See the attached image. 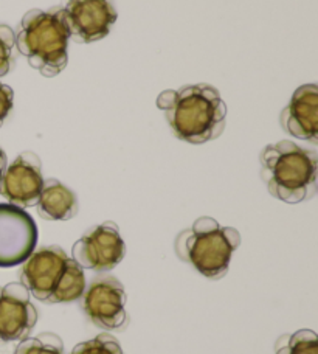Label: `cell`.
<instances>
[{"label": "cell", "mask_w": 318, "mask_h": 354, "mask_svg": "<svg viewBox=\"0 0 318 354\" xmlns=\"http://www.w3.org/2000/svg\"><path fill=\"white\" fill-rule=\"evenodd\" d=\"M37 324V309L22 283L0 286V344L27 339Z\"/></svg>", "instance_id": "11"}, {"label": "cell", "mask_w": 318, "mask_h": 354, "mask_svg": "<svg viewBox=\"0 0 318 354\" xmlns=\"http://www.w3.org/2000/svg\"><path fill=\"white\" fill-rule=\"evenodd\" d=\"M21 283L37 300L50 305L80 300L86 290L84 270L59 245L33 252L24 261Z\"/></svg>", "instance_id": "3"}, {"label": "cell", "mask_w": 318, "mask_h": 354, "mask_svg": "<svg viewBox=\"0 0 318 354\" xmlns=\"http://www.w3.org/2000/svg\"><path fill=\"white\" fill-rule=\"evenodd\" d=\"M6 168V154L3 153V149L0 148V176H2V173L5 171Z\"/></svg>", "instance_id": "19"}, {"label": "cell", "mask_w": 318, "mask_h": 354, "mask_svg": "<svg viewBox=\"0 0 318 354\" xmlns=\"http://www.w3.org/2000/svg\"><path fill=\"white\" fill-rule=\"evenodd\" d=\"M275 354H318V336L306 328L284 334L277 340Z\"/></svg>", "instance_id": "14"}, {"label": "cell", "mask_w": 318, "mask_h": 354, "mask_svg": "<svg viewBox=\"0 0 318 354\" xmlns=\"http://www.w3.org/2000/svg\"><path fill=\"white\" fill-rule=\"evenodd\" d=\"M12 104H15V92L10 86L0 83V128L11 113Z\"/></svg>", "instance_id": "18"}, {"label": "cell", "mask_w": 318, "mask_h": 354, "mask_svg": "<svg viewBox=\"0 0 318 354\" xmlns=\"http://www.w3.org/2000/svg\"><path fill=\"white\" fill-rule=\"evenodd\" d=\"M70 354H124L122 345L111 334H98L95 339L81 342Z\"/></svg>", "instance_id": "16"}, {"label": "cell", "mask_w": 318, "mask_h": 354, "mask_svg": "<svg viewBox=\"0 0 318 354\" xmlns=\"http://www.w3.org/2000/svg\"><path fill=\"white\" fill-rule=\"evenodd\" d=\"M283 129L289 136L318 143V87L317 84L300 86L294 92L290 103L279 117Z\"/></svg>", "instance_id": "12"}, {"label": "cell", "mask_w": 318, "mask_h": 354, "mask_svg": "<svg viewBox=\"0 0 318 354\" xmlns=\"http://www.w3.org/2000/svg\"><path fill=\"white\" fill-rule=\"evenodd\" d=\"M15 30L2 24L0 25V78L8 75L15 66Z\"/></svg>", "instance_id": "17"}, {"label": "cell", "mask_w": 318, "mask_h": 354, "mask_svg": "<svg viewBox=\"0 0 318 354\" xmlns=\"http://www.w3.org/2000/svg\"><path fill=\"white\" fill-rule=\"evenodd\" d=\"M241 245V235L233 227L202 216L176 238V254L209 280L227 275L232 257Z\"/></svg>", "instance_id": "5"}, {"label": "cell", "mask_w": 318, "mask_h": 354, "mask_svg": "<svg viewBox=\"0 0 318 354\" xmlns=\"http://www.w3.org/2000/svg\"><path fill=\"white\" fill-rule=\"evenodd\" d=\"M37 213L46 221H68L78 214V199L72 189L58 179L44 180Z\"/></svg>", "instance_id": "13"}, {"label": "cell", "mask_w": 318, "mask_h": 354, "mask_svg": "<svg viewBox=\"0 0 318 354\" xmlns=\"http://www.w3.org/2000/svg\"><path fill=\"white\" fill-rule=\"evenodd\" d=\"M16 47L42 77L53 78L68 62V31L62 8L31 10L15 31Z\"/></svg>", "instance_id": "4"}, {"label": "cell", "mask_w": 318, "mask_h": 354, "mask_svg": "<svg viewBox=\"0 0 318 354\" xmlns=\"http://www.w3.org/2000/svg\"><path fill=\"white\" fill-rule=\"evenodd\" d=\"M169 128L180 140L191 145L212 142L225 129L227 106L219 91L209 84H188L165 91L157 98Z\"/></svg>", "instance_id": "1"}, {"label": "cell", "mask_w": 318, "mask_h": 354, "mask_svg": "<svg viewBox=\"0 0 318 354\" xmlns=\"http://www.w3.org/2000/svg\"><path fill=\"white\" fill-rule=\"evenodd\" d=\"M37 243V227L33 218L21 207L0 204V268L22 264L33 254Z\"/></svg>", "instance_id": "7"}, {"label": "cell", "mask_w": 318, "mask_h": 354, "mask_svg": "<svg viewBox=\"0 0 318 354\" xmlns=\"http://www.w3.org/2000/svg\"><path fill=\"white\" fill-rule=\"evenodd\" d=\"M15 354H64V344L59 336L46 333L33 339L21 340Z\"/></svg>", "instance_id": "15"}, {"label": "cell", "mask_w": 318, "mask_h": 354, "mask_svg": "<svg viewBox=\"0 0 318 354\" xmlns=\"http://www.w3.org/2000/svg\"><path fill=\"white\" fill-rule=\"evenodd\" d=\"M68 37L78 44L104 39L117 22L113 0H68L62 8Z\"/></svg>", "instance_id": "8"}, {"label": "cell", "mask_w": 318, "mask_h": 354, "mask_svg": "<svg viewBox=\"0 0 318 354\" xmlns=\"http://www.w3.org/2000/svg\"><path fill=\"white\" fill-rule=\"evenodd\" d=\"M123 283L111 275H100L82 294V309L92 324L103 330L123 331L129 324Z\"/></svg>", "instance_id": "6"}, {"label": "cell", "mask_w": 318, "mask_h": 354, "mask_svg": "<svg viewBox=\"0 0 318 354\" xmlns=\"http://www.w3.org/2000/svg\"><path fill=\"white\" fill-rule=\"evenodd\" d=\"M261 179L273 198L300 204L317 193L318 154L290 140H281L261 151Z\"/></svg>", "instance_id": "2"}, {"label": "cell", "mask_w": 318, "mask_h": 354, "mask_svg": "<svg viewBox=\"0 0 318 354\" xmlns=\"http://www.w3.org/2000/svg\"><path fill=\"white\" fill-rule=\"evenodd\" d=\"M72 255L82 269L107 272L123 261L126 244L117 224L104 223L82 235L75 243Z\"/></svg>", "instance_id": "9"}, {"label": "cell", "mask_w": 318, "mask_h": 354, "mask_svg": "<svg viewBox=\"0 0 318 354\" xmlns=\"http://www.w3.org/2000/svg\"><path fill=\"white\" fill-rule=\"evenodd\" d=\"M44 185L41 159L27 151L17 156L0 176V196L21 208L37 204Z\"/></svg>", "instance_id": "10"}]
</instances>
